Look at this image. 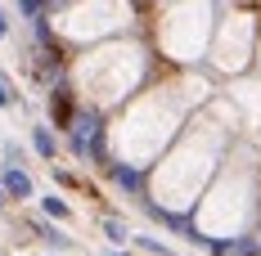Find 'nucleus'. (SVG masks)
<instances>
[{
  "instance_id": "9b49d317",
  "label": "nucleus",
  "mask_w": 261,
  "mask_h": 256,
  "mask_svg": "<svg viewBox=\"0 0 261 256\" xmlns=\"http://www.w3.org/2000/svg\"><path fill=\"white\" fill-rule=\"evenodd\" d=\"M113 256H126V252H113Z\"/></svg>"
},
{
  "instance_id": "7ed1b4c3",
  "label": "nucleus",
  "mask_w": 261,
  "mask_h": 256,
  "mask_svg": "<svg viewBox=\"0 0 261 256\" xmlns=\"http://www.w3.org/2000/svg\"><path fill=\"white\" fill-rule=\"evenodd\" d=\"M32 149H36L41 157H54V149H59V144H54V135H50L45 126H36V130H32Z\"/></svg>"
},
{
  "instance_id": "423d86ee",
  "label": "nucleus",
  "mask_w": 261,
  "mask_h": 256,
  "mask_svg": "<svg viewBox=\"0 0 261 256\" xmlns=\"http://www.w3.org/2000/svg\"><path fill=\"white\" fill-rule=\"evenodd\" d=\"M0 108H14V86H9L5 72H0Z\"/></svg>"
},
{
  "instance_id": "39448f33",
  "label": "nucleus",
  "mask_w": 261,
  "mask_h": 256,
  "mask_svg": "<svg viewBox=\"0 0 261 256\" xmlns=\"http://www.w3.org/2000/svg\"><path fill=\"white\" fill-rule=\"evenodd\" d=\"M45 243H50V247H59V252H63V247H72V238H68L63 230H45Z\"/></svg>"
},
{
  "instance_id": "20e7f679",
  "label": "nucleus",
  "mask_w": 261,
  "mask_h": 256,
  "mask_svg": "<svg viewBox=\"0 0 261 256\" xmlns=\"http://www.w3.org/2000/svg\"><path fill=\"white\" fill-rule=\"evenodd\" d=\"M41 211L54 216V220H63V216H68V203H63V198H54V193H45V198H41Z\"/></svg>"
},
{
  "instance_id": "f03ea898",
  "label": "nucleus",
  "mask_w": 261,
  "mask_h": 256,
  "mask_svg": "<svg viewBox=\"0 0 261 256\" xmlns=\"http://www.w3.org/2000/svg\"><path fill=\"white\" fill-rule=\"evenodd\" d=\"M113 184L126 189V193H140V171H130V166H113Z\"/></svg>"
},
{
  "instance_id": "1a4fd4ad",
  "label": "nucleus",
  "mask_w": 261,
  "mask_h": 256,
  "mask_svg": "<svg viewBox=\"0 0 261 256\" xmlns=\"http://www.w3.org/2000/svg\"><path fill=\"white\" fill-rule=\"evenodd\" d=\"M18 9L23 14H41V0H18Z\"/></svg>"
},
{
  "instance_id": "6e6552de",
  "label": "nucleus",
  "mask_w": 261,
  "mask_h": 256,
  "mask_svg": "<svg viewBox=\"0 0 261 256\" xmlns=\"http://www.w3.org/2000/svg\"><path fill=\"white\" fill-rule=\"evenodd\" d=\"M140 247H144V252H153V256H171V247H162L158 238H140Z\"/></svg>"
},
{
  "instance_id": "0eeeda50",
  "label": "nucleus",
  "mask_w": 261,
  "mask_h": 256,
  "mask_svg": "<svg viewBox=\"0 0 261 256\" xmlns=\"http://www.w3.org/2000/svg\"><path fill=\"white\" fill-rule=\"evenodd\" d=\"M104 234L113 243H122V238H126V225H122V220H104Z\"/></svg>"
},
{
  "instance_id": "9d476101",
  "label": "nucleus",
  "mask_w": 261,
  "mask_h": 256,
  "mask_svg": "<svg viewBox=\"0 0 261 256\" xmlns=\"http://www.w3.org/2000/svg\"><path fill=\"white\" fill-rule=\"evenodd\" d=\"M9 36V14H0V41Z\"/></svg>"
},
{
  "instance_id": "f257e3e1",
  "label": "nucleus",
  "mask_w": 261,
  "mask_h": 256,
  "mask_svg": "<svg viewBox=\"0 0 261 256\" xmlns=\"http://www.w3.org/2000/svg\"><path fill=\"white\" fill-rule=\"evenodd\" d=\"M0 184L9 189V198H32V176H27L18 162H9V166L0 171Z\"/></svg>"
}]
</instances>
